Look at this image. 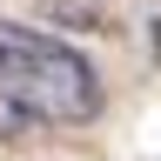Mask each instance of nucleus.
Returning <instances> with one entry per match:
<instances>
[{
	"instance_id": "1",
	"label": "nucleus",
	"mask_w": 161,
	"mask_h": 161,
	"mask_svg": "<svg viewBox=\"0 0 161 161\" xmlns=\"http://www.w3.org/2000/svg\"><path fill=\"white\" fill-rule=\"evenodd\" d=\"M0 101L47 128H80L101 114V74L54 34L0 20Z\"/></svg>"
}]
</instances>
